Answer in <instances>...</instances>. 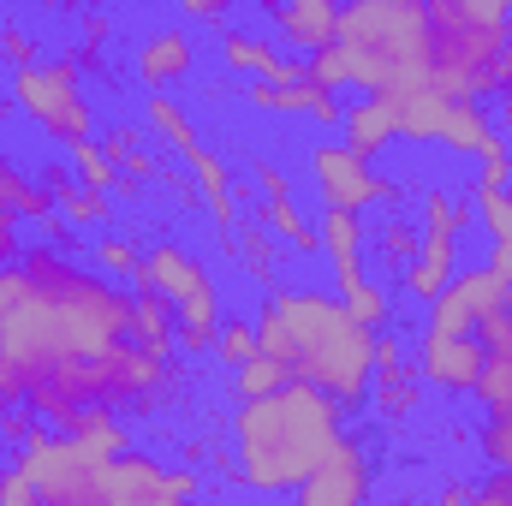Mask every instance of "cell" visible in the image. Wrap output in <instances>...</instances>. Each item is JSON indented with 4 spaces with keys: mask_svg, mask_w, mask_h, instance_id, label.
I'll return each mask as SVG.
<instances>
[{
    "mask_svg": "<svg viewBox=\"0 0 512 506\" xmlns=\"http://www.w3.org/2000/svg\"><path fill=\"white\" fill-rule=\"evenodd\" d=\"M179 370L131 346V292L72 256L30 245L0 268V399L48 423L90 405L155 411Z\"/></svg>",
    "mask_w": 512,
    "mask_h": 506,
    "instance_id": "cell-1",
    "label": "cell"
},
{
    "mask_svg": "<svg viewBox=\"0 0 512 506\" xmlns=\"http://www.w3.org/2000/svg\"><path fill=\"white\" fill-rule=\"evenodd\" d=\"M256 352L274 358L292 381H310L340 411L370 405L376 381V334L340 304V292L274 286L256 310Z\"/></svg>",
    "mask_w": 512,
    "mask_h": 506,
    "instance_id": "cell-2",
    "label": "cell"
},
{
    "mask_svg": "<svg viewBox=\"0 0 512 506\" xmlns=\"http://www.w3.org/2000/svg\"><path fill=\"white\" fill-rule=\"evenodd\" d=\"M346 441V411L310 381H286L233 411V483L256 495H298Z\"/></svg>",
    "mask_w": 512,
    "mask_h": 506,
    "instance_id": "cell-3",
    "label": "cell"
},
{
    "mask_svg": "<svg viewBox=\"0 0 512 506\" xmlns=\"http://www.w3.org/2000/svg\"><path fill=\"white\" fill-rule=\"evenodd\" d=\"M334 48L346 54V72L364 96L423 90L429 66H435L429 6L423 0H352V6H340Z\"/></svg>",
    "mask_w": 512,
    "mask_h": 506,
    "instance_id": "cell-4",
    "label": "cell"
},
{
    "mask_svg": "<svg viewBox=\"0 0 512 506\" xmlns=\"http://www.w3.org/2000/svg\"><path fill=\"white\" fill-rule=\"evenodd\" d=\"M429 24H435V66H429V84L447 96V102H483L495 96V66H501V42L507 30H483L459 12V0H435L429 6Z\"/></svg>",
    "mask_w": 512,
    "mask_h": 506,
    "instance_id": "cell-5",
    "label": "cell"
},
{
    "mask_svg": "<svg viewBox=\"0 0 512 506\" xmlns=\"http://www.w3.org/2000/svg\"><path fill=\"white\" fill-rule=\"evenodd\" d=\"M12 465L18 477L36 489L42 506H108V489H102V459H90L72 435H30L24 447H12Z\"/></svg>",
    "mask_w": 512,
    "mask_h": 506,
    "instance_id": "cell-6",
    "label": "cell"
},
{
    "mask_svg": "<svg viewBox=\"0 0 512 506\" xmlns=\"http://www.w3.org/2000/svg\"><path fill=\"white\" fill-rule=\"evenodd\" d=\"M12 102L48 131L54 143H66V149L90 143V131H96L84 78H78V60H42V66L12 72Z\"/></svg>",
    "mask_w": 512,
    "mask_h": 506,
    "instance_id": "cell-7",
    "label": "cell"
},
{
    "mask_svg": "<svg viewBox=\"0 0 512 506\" xmlns=\"http://www.w3.org/2000/svg\"><path fill=\"white\" fill-rule=\"evenodd\" d=\"M310 179H316V197L328 203V215H364L370 203L399 197V179H387L370 161H358L346 143H316L310 149Z\"/></svg>",
    "mask_w": 512,
    "mask_h": 506,
    "instance_id": "cell-8",
    "label": "cell"
},
{
    "mask_svg": "<svg viewBox=\"0 0 512 506\" xmlns=\"http://www.w3.org/2000/svg\"><path fill=\"white\" fill-rule=\"evenodd\" d=\"M102 489H108V506H197L203 495L191 465H161L149 453H120L102 471Z\"/></svg>",
    "mask_w": 512,
    "mask_h": 506,
    "instance_id": "cell-9",
    "label": "cell"
},
{
    "mask_svg": "<svg viewBox=\"0 0 512 506\" xmlns=\"http://www.w3.org/2000/svg\"><path fill=\"white\" fill-rule=\"evenodd\" d=\"M501 304H507V286L489 268H459L447 280V292L429 304L423 334H477L489 316H501Z\"/></svg>",
    "mask_w": 512,
    "mask_h": 506,
    "instance_id": "cell-10",
    "label": "cell"
},
{
    "mask_svg": "<svg viewBox=\"0 0 512 506\" xmlns=\"http://www.w3.org/2000/svg\"><path fill=\"white\" fill-rule=\"evenodd\" d=\"M131 286H143V292H161L173 310H185V304H197V298H215V280H209V268L185 251L179 239H155V245L143 251V268H137V280H131Z\"/></svg>",
    "mask_w": 512,
    "mask_h": 506,
    "instance_id": "cell-11",
    "label": "cell"
},
{
    "mask_svg": "<svg viewBox=\"0 0 512 506\" xmlns=\"http://www.w3.org/2000/svg\"><path fill=\"white\" fill-rule=\"evenodd\" d=\"M370 489H376V471H370V447L358 435H346L328 465L298 489V506H370Z\"/></svg>",
    "mask_w": 512,
    "mask_h": 506,
    "instance_id": "cell-12",
    "label": "cell"
},
{
    "mask_svg": "<svg viewBox=\"0 0 512 506\" xmlns=\"http://www.w3.org/2000/svg\"><path fill=\"white\" fill-rule=\"evenodd\" d=\"M483 364H489V352H483L477 334H423V340H417V376H423V387L477 393Z\"/></svg>",
    "mask_w": 512,
    "mask_h": 506,
    "instance_id": "cell-13",
    "label": "cell"
},
{
    "mask_svg": "<svg viewBox=\"0 0 512 506\" xmlns=\"http://www.w3.org/2000/svg\"><path fill=\"white\" fill-rule=\"evenodd\" d=\"M251 179L262 185V227L286 245V251H322V239H316V227L304 221V209H298V197H292V179L274 167V161H251Z\"/></svg>",
    "mask_w": 512,
    "mask_h": 506,
    "instance_id": "cell-14",
    "label": "cell"
},
{
    "mask_svg": "<svg viewBox=\"0 0 512 506\" xmlns=\"http://www.w3.org/2000/svg\"><path fill=\"white\" fill-rule=\"evenodd\" d=\"M268 18H274L280 42L292 48V60H310V54L334 48V36H340V6L334 0H280V6H268Z\"/></svg>",
    "mask_w": 512,
    "mask_h": 506,
    "instance_id": "cell-15",
    "label": "cell"
},
{
    "mask_svg": "<svg viewBox=\"0 0 512 506\" xmlns=\"http://www.w3.org/2000/svg\"><path fill=\"white\" fill-rule=\"evenodd\" d=\"M191 66H197V42L185 30H155L137 48V78L149 84V96H167L179 78H191Z\"/></svg>",
    "mask_w": 512,
    "mask_h": 506,
    "instance_id": "cell-16",
    "label": "cell"
},
{
    "mask_svg": "<svg viewBox=\"0 0 512 506\" xmlns=\"http://www.w3.org/2000/svg\"><path fill=\"white\" fill-rule=\"evenodd\" d=\"M131 346L149 352V358H161V364H173V352H179V316H173V304L161 292L131 286Z\"/></svg>",
    "mask_w": 512,
    "mask_h": 506,
    "instance_id": "cell-17",
    "label": "cell"
},
{
    "mask_svg": "<svg viewBox=\"0 0 512 506\" xmlns=\"http://www.w3.org/2000/svg\"><path fill=\"white\" fill-rule=\"evenodd\" d=\"M346 149L358 155V161H376L387 143H399V120H393V96H364V102H352L346 108Z\"/></svg>",
    "mask_w": 512,
    "mask_h": 506,
    "instance_id": "cell-18",
    "label": "cell"
},
{
    "mask_svg": "<svg viewBox=\"0 0 512 506\" xmlns=\"http://www.w3.org/2000/svg\"><path fill=\"white\" fill-rule=\"evenodd\" d=\"M316 239H322V251L334 262V286L340 292H352L358 280H364V215H322V227H316Z\"/></svg>",
    "mask_w": 512,
    "mask_h": 506,
    "instance_id": "cell-19",
    "label": "cell"
},
{
    "mask_svg": "<svg viewBox=\"0 0 512 506\" xmlns=\"http://www.w3.org/2000/svg\"><path fill=\"white\" fill-rule=\"evenodd\" d=\"M477 340H483V352H489L483 381H477V399H483V411H512V328L501 316H489V322L477 328Z\"/></svg>",
    "mask_w": 512,
    "mask_h": 506,
    "instance_id": "cell-20",
    "label": "cell"
},
{
    "mask_svg": "<svg viewBox=\"0 0 512 506\" xmlns=\"http://www.w3.org/2000/svg\"><path fill=\"white\" fill-rule=\"evenodd\" d=\"M447 114H453V102H447L435 84L393 96V120H399V137H405V143H441V131H447Z\"/></svg>",
    "mask_w": 512,
    "mask_h": 506,
    "instance_id": "cell-21",
    "label": "cell"
},
{
    "mask_svg": "<svg viewBox=\"0 0 512 506\" xmlns=\"http://www.w3.org/2000/svg\"><path fill=\"white\" fill-rule=\"evenodd\" d=\"M459 274V245L453 239H429L423 233V251H417V262L405 268V292L417 298V304H435L441 292H447V280Z\"/></svg>",
    "mask_w": 512,
    "mask_h": 506,
    "instance_id": "cell-22",
    "label": "cell"
},
{
    "mask_svg": "<svg viewBox=\"0 0 512 506\" xmlns=\"http://www.w3.org/2000/svg\"><path fill=\"white\" fill-rule=\"evenodd\" d=\"M441 143L453 149V155H495V149H507V137L501 126L483 114V102H453V114H447V131H441Z\"/></svg>",
    "mask_w": 512,
    "mask_h": 506,
    "instance_id": "cell-23",
    "label": "cell"
},
{
    "mask_svg": "<svg viewBox=\"0 0 512 506\" xmlns=\"http://www.w3.org/2000/svg\"><path fill=\"white\" fill-rule=\"evenodd\" d=\"M0 209L18 221H42V227H54L60 221V209H54V197L42 191V179H30L24 167H12V161H0Z\"/></svg>",
    "mask_w": 512,
    "mask_h": 506,
    "instance_id": "cell-24",
    "label": "cell"
},
{
    "mask_svg": "<svg viewBox=\"0 0 512 506\" xmlns=\"http://www.w3.org/2000/svg\"><path fill=\"white\" fill-rule=\"evenodd\" d=\"M66 435L90 453V459H102V465H114L126 447V429H120V411H108V405H90V411H78L72 423H66Z\"/></svg>",
    "mask_w": 512,
    "mask_h": 506,
    "instance_id": "cell-25",
    "label": "cell"
},
{
    "mask_svg": "<svg viewBox=\"0 0 512 506\" xmlns=\"http://www.w3.org/2000/svg\"><path fill=\"white\" fill-rule=\"evenodd\" d=\"M417 399H423V376H417L411 364H387V370H376V381H370V405L382 411L387 423H405V417L417 411Z\"/></svg>",
    "mask_w": 512,
    "mask_h": 506,
    "instance_id": "cell-26",
    "label": "cell"
},
{
    "mask_svg": "<svg viewBox=\"0 0 512 506\" xmlns=\"http://www.w3.org/2000/svg\"><path fill=\"white\" fill-rule=\"evenodd\" d=\"M471 227H477V203L471 197H447V191H429L423 197V233L429 239H453L459 245Z\"/></svg>",
    "mask_w": 512,
    "mask_h": 506,
    "instance_id": "cell-27",
    "label": "cell"
},
{
    "mask_svg": "<svg viewBox=\"0 0 512 506\" xmlns=\"http://www.w3.org/2000/svg\"><path fill=\"white\" fill-rule=\"evenodd\" d=\"M143 126L155 131L173 155H185L191 143H203V137H197V126L185 120V108H179L173 96H149V102H143Z\"/></svg>",
    "mask_w": 512,
    "mask_h": 506,
    "instance_id": "cell-28",
    "label": "cell"
},
{
    "mask_svg": "<svg viewBox=\"0 0 512 506\" xmlns=\"http://www.w3.org/2000/svg\"><path fill=\"white\" fill-rule=\"evenodd\" d=\"M233 251H239V262L251 268L256 280H274V233L262 227V215H239V227H233V239H227Z\"/></svg>",
    "mask_w": 512,
    "mask_h": 506,
    "instance_id": "cell-29",
    "label": "cell"
},
{
    "mask_svg": "<svg viewBox=\"0 0 512 506\" xmlns=\"http://www.w3.org/2000/svg\"><path fill=\"white\" fill-rule=\"evenodd\" d=\"M376 251H382V262L393 274H405L417 262V251H423V227L411 215H387L382 227H376Z\"/></svg>",
    "mask_w": 512,
    "mask_h": 506,
    "instance_id": "cell-30",
    "label": "cell"
},
{
    "mask_svg": "<svg viewBox=\"0 0 512 506\" xmlns=\"http://www.w3.org/2000/svg\"><path fill=\"white\" fill-rule=\"evenodd\" d=\"M239 96H245L251 108H262V114H310L316 84H262V78H251Z\"/></svg>",
    "mask_w": 512,
    "mask_h": 506,
    "instance_id": "cell-31",
    "label": "cell"
},
{
    "mask_svg": "<svg viewBox=\"0 0 512 506\" xmlns=\"http://www.w3.org/2000/svg\"><path fill=\"white\" fill-rule=\"evenodd\" d=\"M286 381H292V376H286L274 358H262V352H256L251 364H239V370H233V393H239V405H245V399H268V393H280Z\"/></svg>",
    "mask_w": 512,
    "mask_h": 506,
    "instance_id": "cell-32",
    "label": "cell"
},
{
    "mask_svg": "<svg viewBox=\"0 0 512 506\" xmlns=\"http://www.w3.org/2000/svg\"><path fill=\"white\" fill-rule=\"evenodd\" d=\"M72 167H78V185H84V191H102V197H114V179H120V167L108 161V149H102L96 137L72 149Z\"/></svg>",
    "mask_w": 512,
    "mask_h": 506,
    "instance_id": "cell-33",
    "label": "cell"
},
{
    "mask_svg": "<svg viewBox=\"0 0 512 506\" xmlns=\"http://www.w3.org/2000/svg\"><path fill=\"white\" fill-rule=\"evenodd\" d=\"M215 358L221 364H251L256 358V322H245V316H221V334H215Z\"/></svg>",
    "mask_w": 512,
    "mask_h": 506,
    "instance_id": "cell-34",
    "label": "cell"
},
{
    "mask_svg": "<svg viewBox=\"0 0 512 506\" xmlns=\"http://www.w3.org/2000/svg\"><path fill=\"white\" fill-rule=\"evenodd\" d=\"M477 227L489 233V245H512V191H477Z\"/></svg>",
    "mask_w": 512,
    "mask_h": 506,
    "instance_id": "cell-35",
    "label": "cell"
},
{
    "mask_svg": "<svg viewBox=\"0 0 512 506\" xmlns=\"http://www.w3.org/2000/svg\"><path fill=\"white\" fill-rule=\"evenodd\" d=\"M108 215H114V197H102V191H84V185H78V191L60 203V221H66V227H102Z\"/></svg>",
    "mask_w": 512,
    "mask_h": 506,
    "instance_id": "cell-36",
    "label": "cell"
},
{
    "mask_svg": "<svg viewBox=\"0 0 512 506\" xmlns=\"http://www.w3.org/2000/svg\"><path fill=\"white\" fill-rule=\"evenodd\" d=\"M340 304H346V310H352V316H358L370 334H382V328H387V292H382V286L358 280L352 292H340Z\"/></svg>",
    "mask_w": 512,
    "mask_h": 506,
    "instance_id": "cell-37",
    "label": "cell"
},
{
    "mask_svg": "<svg viewBox=\"0 0 512 506\" xmlns=\"http://www.w3.org/2000/svg\"><path fill=\"white\" fill-rule=\"evenodd\" d=\"M477 447L489 453V465H495V471H507V477H512V411H489V423H483Z\"/></svg>",
    "mask_w": 512,
    "mask_h": 506,
    "instance_id": "cell-38",
    "label": "cell"
},
{
    "mask_svg": "<svg viewBox=\"0 0 512 506\" xmlns=\"http://www.w3.org/2000/svg\"><path fill=\"white\" fill-rule=\"evenodd\" d=\"M304 72H310V84H316V90H328V96L352 90V72H346V54H340V48L310 54V60H304Z\"/></svg>",
    "mask_w": 512,
    "mask_h": 506,
    "instance_id": "cell-39",
    "label": "cell"
},
{
    "mask_svg": "<svg viewBox=\"0 0 512 506\" xmlns=\"http://www.w3.org/2000/svg\"><path fill=\"white\" fill-rule=\"evenodd\" d=\"M137 268H143V256L131 251L126 239H96V274H126V280H137Z\"/></svg>",
    "mask_w": 512,
    "mask_h": 506,
    "instance_id": "cell-40",
    "label": "cell"
},
{
    "mask_svg": "<svg viewBox=\"0 0 512 506\" xmlns=\"http://www.w3.org/2000/svg\"><path fill=\"white\" fill-rule=\"evenodd\" d=\"M477 191H512V155L507 149L483 155V167H477Z\"/></svg>",
    "mask_w": 512,
    "mask_h": 506,
    "instance_id": "cell-41",
    "label": "cell"
},
{
    "mask_svg": "<svg viewBox=\"0 0 512 506\" xmlns=\"http://www.w3.org/2000/svg\"><path fill=\"white\" fill-rule=\"evenodd\" d=\"M30 54H36V42H30V30H0V60H6L12 72H24V66H36Z\"/></svg>",
    "mask_w": 512,
    "mask_h": 506,
    "instance_id": "cell-42",
    "label": "cell"
},
{
    "mask_svg": "<svg viewBox=\"0 0 512 506\" xmlns=\"http://www.w3.org/2000/svg\"><path fill=\"white\" fill-rule=\"evenodd\" d=\"M0 506H42L36 489L18 477V465H0Z\"/></svg>",
    "mask_w": 512,
    "mask_h": 506,
    "instance_id": "cell-43",
    "label": "cell"
},
{
    "mask_svg": "<svg viewBox=\"0 0 512 506\" xmlns=\"http://www.w3.org/2000/svg\"><path fill=\"white\" fill-rule=\"evenodd\" d=\"M471 506H512V477L495 471L489 483H477V489H471Z\"/></svg>",
    "mask_w": 512,
    "mask_h": 506,
    "instance_id": "cell-44",
    "label": "cell"
},
{
    "mask_svg": "<svg viewBox=\"0 0 512 506\" xmlns=\"http://www.w3.org/2000/svg\"><path fill=\"white\" fill-rule=\"evenodd\" d=\"M310 120H316V126H340V120H346V102H340V96H328V90H316Z\"/></svg>",
    "mask_w": 512,
    "mask_h": 506,
    "instance_id": "cell-45",
    "label": "cell"
},
{
    "mask_svg": "<svg viewBox=\"0 0 512 506\" xmlns=\"http://www.w3.org/2000/svg\"><path fill=\"white\" fill-rule=\"evenodd\" d=\"M18 256H24V251H18V221L0 209V268H12Z\"/></svg>",
    "mask_w": 512,
    "mask_h": 506,
    "instance_id": "cell-46",
    "label": "cell"
},
{
    "mask_svg": "<svg viewBox=\"0 0 512 506\" xmlns=\"http://www.w3.org/2000/svg\"><path fill=\"white\" fill-rule=\"evenodd\" d=\"M501 286H512V245H489V262H483Z\"/></svg>",
    "mask_w": 512,
    "mask_h": 506,
    "instance_id": "cell-47",
    "label": "cell"
},
{
    "mask_svg": "<svg viewBox=\"0 0 512 506\" xmlns=\"http://www.w3.org/2000/svg\"><path fill=\"white\" fill-rule=\"evenodd\" d=\"M185 18H227V0H185Z\"/></svg>",
    "mask_w": 512,
    "mask_h": 506,
    "instance_id": "cell-48",
    "label": "cell"
},
{
    "mask_svg": "<svg viewBox=\"0 0 512 506\" xmlns=\"http://www.w3.org/2000/svg\"><path fill=\"white\" fill-rule=\"evenodd\" d=\"M435 506H471V489H465V483H447V489L435 495Z\"/></svg>",
    "mask_w": 512,
    "mask_h": 506,
    "instance_id": "cell-49",
    "label": "cell"
},
{
    "mask_svg": "<svg viewBox=\"0 0 512 506\" xmlns=\"http://www.w3.org/2000/svg\"><path fill=\"white\" fill-rule=\"evenodd\" d=\"M0 447H6V399H0Z\"/></svg>",
    "mask_w": 512,
    "mask_h": 506,
    "instance_id": "cell-50",
    "label": "cell"
}]
</instances>
